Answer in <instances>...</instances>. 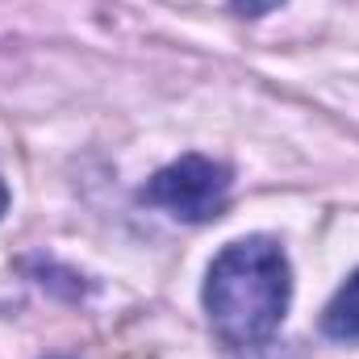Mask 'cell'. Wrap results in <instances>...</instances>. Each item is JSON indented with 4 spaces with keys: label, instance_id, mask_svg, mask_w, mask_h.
<instances>
[{
    "label": "cell",
    "instance_id": "1",
    "mask_svg": "<svg viewBox=\"0 0 359 359\" xmlns=\"http://www.w3.org/2000/svg\"><path fill=\"white\" fill-rule=\"evenodd\" d=\"M205 309L217 334L234 347H255L276 334L288 309V259L268 238L230 243L205 284Z\"/></svg>",
    "mask_w": 359,
    "mask_h": 359
},
{
    "label": "cell",
    "instance_id": "2",
    "mask_svg": "<svg viewBox=\"0 0 359 359\" xmlns=\"http://www.w3.org/2000/svg\"><path fill=\"white\" fill-rule=\"evenodd\" d=\"M142 196L180 222H209L230 201V168L205 155H184L142 188Z\"/></svg>",
    "mask_w": 359,
    "mask_h": 359
},
{
    "label": "cell",
    "instance_id": "3",
    "mask_svg": "<svg viewBox=\"0 0 359 359\" xmlns=\"http://www.w3.org/2000/svg\"><path fill=\"white\" fill-rule=\"evenodd\" d=\"M322 326H326L330 339H359V271L339 288V297L326 305Z\"/></svg>",
    "mask_w": 359,
    "mask_h": 359
},
{
    "label": "cell",
    "instance_id": "4",
    "mask_svg": "<svg viewBox=\"0 0 359 359\" xmlns=\"http://www.w3.org/2000/svg\"><path fill=\"white\" fill-rule=\"evenodd\" d=\"M234 4V13H243V17H259V13H271L280 0H230Z\"/></svg>",
    "mask_w": 359,
    "mask_h": 359
},
{
    "label": "cell",
    "instance_id": "5",
    "mask_svg": "<svg viewBox=\"0 0 359 359\" xmlns=\"http://www.w3.org/2000/svg\"><path fill=\"white\" fill-rule=\"evenodd\" d=\"M8 209V188H4V180H0V213Z\"/></svg>",
    "mask_w": 359,
    "mask_h": 359
}]
</instances>
